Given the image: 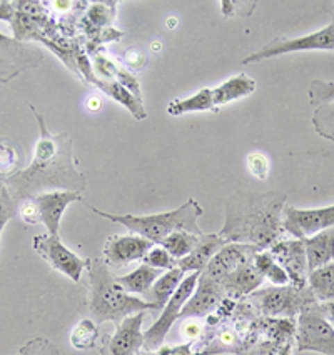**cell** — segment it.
<instances>
[{
  "label": "cell",
  "instance_id": "1",
  "mask_svg": "<svg viewBox=\"0 0 334 355\" xmlns=\"http://www.w3.org/2000/svg\"><path fill=\"white\" fill-rule=\"evenodd\" d=\"M40 129V137L37 140L34 160L26 168L7 179V191L12 200L20 204L22 200L32 199L44 192L72 191L84 193L87 189V177L77 171L74 164V140L71 135L52 134L42 114L34 105L28 104Z\"/></svg>",
  "mask_w": 334,
  "mask_h": 355
},
{
  "label": "cell",
  "instance_id": "2",
  "mask_svg": "<svg viewBox=\"0 0 334 355\" xmlns=\"http://www.w3.org/2000/svg\"><path fill=\"white\" fill-rule=\"evenodd\" d=\"M286 196L281 192H236L226 202L219 235L228 243H249L267 250L281 241Z\"/></svg>",
  "mask_w": 334,
  "mask_h": 355
},
{
  "label": "cell",
  "instance_id": "3",
  "mask_svg": "<svg viewBox=\"0 0 334 355\" xmlns=\"http://www.w3.org/2000/svg\"><path fill=\"white\" fill-rule=\"evenodd\" d=\"M87 311L97 325L112 322L117 327L126 317L154 311V307L141 297L127 294L110 275L104 260L94 257L87 266Z\"/></svg>",
  "mask_w": 334,
  "mask_h": 355
},
{
  "label": "cell",
  "instance_id": "4",
  "mask_svg": "<svg viewBox=\"0 0 334 355\" xmlns=\"http://www.w3.org/2000/svg\"><path fill=\"white\" fill-rule=\"evenodd\" d=\"M90 209L97 216L124 225L132 234L141 235V237L147 239L152 243H160L167 235L179 232V230L199 235V237L203 235V230L197 225V220H199V217H203L204 209L201 207V204L196 199H189L185 204L171 210V212L156 214V216H131V214L117 216V214L104 212V210L94 207V205H90Z\"/></svg>",
  "mask_w": 334,
  "mask_h": 355
},
{
  "label": "cell",
  "instance_id": "5",
  "mask_svg": "<svg viewBox=\"0 0 334 355\" xmlns=\"http://www.w3.org/2000/svg\"><path fill=\"white\" fill-rule=\"evenodd\" d=\"M247 302L267 319H294L308 305L317 302L311 288L294 286H273L258 288L247 295Z\"/></svg>",
  "mask_w": 334,
  "mask_h": 355
},
{
  "label": "cell",
  "instance_id": "6",
  "mask_svg": "<svg viewBox=\"0 0 334 355\" xmlns=\"http://www.w3.org/2000/svg\"><path fill=\"white\" fill-rule=\"evenodd\" d=\"M294 342L298 352L334 355V327L321 311L319 302L304 307L298 315Z\"/></svg>",
  "mask_w": 334,
  "mask_h": 355
},
{
  "label": "cell",
  "instance_id": "7",
  "mask_svg": "<svg viewBox=\"0 0 334 355\" xmlns=\"http://www.w3.org/2000/svg\"><path fill=\"white\" fill-rule=\"evenodd\" d=\"M298 52H334V20L312 34L301 37H276L269 44L247 55L242 64H254Z\"/></svg>",
  "mask_w": 334,
  "mask_h": 355
},
{
  "label": "cell",
  "instance_id": "8",
  "mask_svg": "<svg viewBox=\"0 0 334 355\" xmlns=\"http://www.w3.org/2000/svg\"><path fill=\"white\" fill-rule=\"evenodd\" d=\"M201 272H191L189 275H185L181 286L177 287L174 295L171 297V300L166 304V307L160 311L159 319L152 324L151 329H147L144 332V347L147 350H158L162 347L166 336L171 330L172 325L181 319V312H183L185 302L191 299L197 286V280H199Z\"/></svg>",
  "mask_w": 334,
  "mask_h": 355
},
{
  "label": "cell",
  "instance_id": "9",
  "mask_svg": "<svg viewBox=\"0 0 334 355\" xmlns=\"http://www.w3.org/2000/svg\"><path fill=\"white\" fill-rule=\"evenodd\" d=\"M32 247L53 270L64 274L72 282H81L84 270H87L89 259H81L71 249H67L59 235H35L34 241H32Z\"/></svg>",
  "mask_w": 334,
  "mask_h": 355
},
{
  "label": "cell",
  "instance_id": "10",
  "mask_svg": "<svg viewBox=\"0 0 334 355\" xmlns=\"http://www.w3.org/2000/svg\"><path fill=\"white\" fill-rule=\"evenodd\" d=\"M42 60L44 53L37 45L0 34V85H7L26 70L35 69Z\"/></svg>",
  "mask_w": 334,
  "mask_h": 355
},
{
  "label": "cell",
  "instance_id": "11",
  "mask_svg": "<svg viewBox=\"0 0 334 355\" xmlns=\"http://www.w3.org/2000/svg\"><path fill=\"white\" fill-rule=\"evenodd\" d=\"M284 232L304 241L326 229H334V205L319 209H298L286 205L283 216Z\"/></svg>",
  "mask_w": 334,
  "mask_h": 355
},
{
  "label": "cell",
  "instance_id": "12",
  "mask_svg": "<svg viewBox=\"0 0 334 355\" xmlns=\"http://www.w3.org/2000/svg\"><path fill=\"white\" fill-rule=\"evenodd\" d=\"M144 320L146 312L126 317L121 325L115 327L112 336L104 337L101 355H139L144 347V332L141 330Z\"/></svg>",
  "mask_w": 334,
  "mask_h": 355
},
{
  "label": "cell",
  "instance_id": "13",
  "mask_svg": "<svg viewBox=\"0 0 334 355\" xmlns=\"http://www.w3.org/2000/svg\"><path fill=\"white\" fill-rule=\"evenodd\" d=\"M276 262L286 270L290 284L294 287H308V259L304 242L299 239H281L269 249Z\"/></svg>",
  "mask_w": 334,
  "mask_h": 355
},
{
  "label": "cell",
  "instance_id": "14",
  "mask_svg": "<svg viewBox=\"0 0 334 355\" xmlns=\"http://www.w3.org/2000/svg\"><path fill=\"white\" fill-rule=\"evenodd\" d=\"M154 243L141 235H110L102 249V260L109 269H121L127 263L142 260Z\"/></svg>",
  "mask_w": 334,
  "mask_h": 355
},
{
  "label": "cell",
  "instance_id": "15",
  "mask_svg": "<svg viewBox=\"0 0 334 355\" xmlns=\"http://www.w3.org/2000/svg\"><path fill=\"white\" fill-rule=\"evenodd\" d=\"M226 297L228 295H226L221 284L212 280L206 272H201L196 291H194L191 299L185 302L183 312H181V320L209 315L224 302Z\"/></svg>",
  "mask_w": 334,
  "mask_h": 355
},
{
  "label": "cell",
  "instance_id": "16",
  "mask_svg": "<svg viewBox=\"0 0 334 355\" xmlns=\"http://www.w3.org/2000/svg\"><path fill=\"white\" fill-rule=\"evenodd\" d=\"M34 199L40 212V222L45 225L47 232L51 235H59L60 222L65 210L72 202H81L82 193L72 191H53L40 193Z\"/></svg>",
  "mask_w": 334,
  "mask_h": 355
},
{
  "label": "cell",
  "instance_id": "17",
  "mask_svg": "<svg viewBox=\"0 0 334 355\" xmlns=\"http://www.w3.org/2000/svg\"><path fill=\"white\" fill-rule=\"evenodd\" d=\"M259 250L261 249H258L256 245H249V243H228V245L222 247V249L214 255L204 272L212 280L221 284V280L228 274H231L236 267L253 260L254 255L258 254Z\"/></svg>",
  "mask_w": 334,
  "mask_h": 355
},
{
  "label": "cell",
  "instance_id": "18",
  "mask_svg": "<svg viewBox=\"0 0 334 355\" xmlns=\"http://www.w3.org/2000/svg\"><path fill=\"white\" fill-rule=\"evenodd\" d=\"M77 60H79V65L82 67V70L85 72V77H87V80L90 82V84L97 85L99 89L102 90V92L107 94V96L112 97L115 102H119V104L126 107V109L129 110V112L134 115L137 121H144V119L147 117V112H146V109H144L141 98L132 96L129 90H127L124 85L119 84V82L102 80V78H97L96 76H94L92 70H90L89 60L85 59L84 55H81Z\"/></svg>",
  "mask_w": 334,
  "mask_h": 355
},
{
  "label": "cell",
  "instance_id": "19",
  "mask_svg": "<svg viewBox=\"0 0 334 355\" xmlns=\"http://www.w3.org/2000/svg\"><path fill=\"white\" fill-rule=\"evenodd\" d=\"M224 245H228V242H226L219 234H203L191 254L185 255L184 259L177 260V267H179L184 274L204 272L214 255H216Z\"/></svg>",
  "mask_w": 334,
  "mask_h": 355
},
{
  "label": "cell",
  "instance_id": "20",
  "mask_svg": "<svg viewBox=\"0 0 334 355\" xmlns=\"http://www.w3.org/2000/svg\"><path fill=\"white\" fill-rule=\"evenodd\" d=\"M253 260L241 263V266L236 267L231 274L221 280V286L224 288L226 295L231 297V299L247 297L253 294L254 291H258V287L262 284L264 275L259 274L258 269L254 267Z\"/></svg>",
  "mask_w": 334,
  "mask_h": 355
},
{
  "label": "cell",
  "instance_id": "21",
  "mask_svg": "<svg viewBox=\"0 0 334 355\" xmlns=\"http://www.w3.org/2000/svg\"><path fill=\"white\" fill-rule=\"evenodd\" d=\"M309 274L319 267L334 262V229H326L323 232L304 239Z\"/></svg>",
  "mask_w": 334,
  "mask_h": 355
},
{
  "label": "cell",
  "instance_id": "22",
  "mask_svg": "<svg viewBox=\"0 0 334 355\" xmlns=\"http://www.w3.org/2000/svg\"><path fill=\"white\" fill-rule=\"evenodd\" d=\"M184 277L185 274L179 269V267L166 270L158 280H156L154 286L149 288V292H147L142 299L146 300V302L152 304L154 312H160L164 307H166L169 300H171V297L174 295V292L177 291V287L181 286V282H183Z\"/></svg>",
  "mask_w": 334,
  "mask_h": 355
},
{
  "label": "cell",
  "instance_id": "23",
  "mask_svg": "<svg viewBox=\"0 0 334 355\" xmlns=\"http://www.w3.org/2000/svg\"><path fill=\"white\" fill-rule=\"evenodd\" d=\"M256 90V80L251 78L246 73H237V76L228 78L226 82H222L221 85H217L216 89H212V101L216 109H219L221 105L229 104V102L239 101V98H244L251 96Z\"/></svg>",
  "mask_w": 334,
  "mask_h": 355
},
{
  "label": "cell",
  "instance_id": "24",
  "mask_svg": "<svg viewBox=\"0 0 334 355\" xmlns=\"http://www.w3.org/2000/svg\"><path fill=\"white\" fill-rule=\"evenodd\" d=\"M160 275H162V272L159 269H154V267L147 266V263H142L141 267L132 270L131 274L122 275V277H115V282H117L127 294H139L144 297L149 292V288L154 286V282L160 277Z\"/></svg>",
  "mask_w": 334,
  "mask_h": 355
},
{
  "label": "cell",
  "instance_id": "25",
  "mask_svg": "<svg viewBox=\"0 0 334 355\" xmlns=\"http://www.w3.org/2000/svg\"><path fill=\"white\" fill-rule=\"evenodd\" d=\"M216 112V105L212 101V89H201L199 92L187 98H174L167 105V114L172 117H181L191 112Z\"/></svg>",
  "mask_w": 334,
  "mask_h": 355
},
{
  "label": "cell",
  "instance_id": "26",
  "mask_svg": "<svg viewBox=\"0 0 334 355\" xmlns=\"http://www.w3.org/2000/svg\"><path fill=\"white\" fill-rule=\"evenodd\" d=\"M308 286L317 302L334 300V262L312 270L308 277Z\"/></svg>",
  "mask_w": 334,
  "mask_h": 355
},
{
  "label": "cell",
  "instance_id": "27",
  "mask_svg": "<svg viewBox=\"0 0 334 355\" xmlns=\"http://www.w3.org/2000/svg\"><path fill=\"white\" fill-rule=\"evenodd\" d=\"M99 336V325L90 317L81 319L79 324L76 325L71 334V344L77 350H90L97 345Z\"/></svg>",
  "mask_w": 334,
  "mask_h": 355
},
{
  "label": "cell",
  "instance_id": "28",
  "mask_svg": "<svg viewBox=\"0 0 334 355\" xmlns=\"http://www.w3.org/2000/svg\"><path fill=\"white\" fill-rule=\"evenodd\" d=\"M197 241H199V235L179 230V232H172L171 235H167L159 245H162L176 260H181L184 259L185 255L191 254L194 247H196Z\"/></svg>",
  "mask_w": 334,
  "mask_h": 355
},
{
  "label": "cell",
  "instance_id": "29",
  "mask_svg": "<svg viewBox=\"0 0 334 355\" xmlns=\"http://www.w3.org/2000/svg\"><path fill=\"white\" fill-rule=\"evenodd\" d=\"M24 152L10 140H0V173L12 177L22 167Z\"/></svg>",
  "mask_w": 334,
  "mask_h": 355
},
{
  "label": "cell",
  "instance_id": "30",
  "mask_svg": "<svg viewBox=\"0 0 334 355\" xmlns=\"http://www.w3.org/2000/svg\"><path fill=\"white\" fill-rule=\"evenodd\" d=\"M311 122L321 137L334 144V101L316 107Z\"/></svg>",
  "mask_w": 334,
  "mask_h": 355
},
{
  "label": "cell",
  "instance_id": "31",
  "mask_svg": "<svg viewBox=\"0 0 334 355\" xmlns=\"http://www.w3.org/2000/svg\"><path fill=\"white\" fill-rule=\"evenodd\" d=\"M309 104L312 107H319L328 102L334 101V82H324V80H312L309 84L308 90Z\"/></svg>",
  "mask_w": 334,
  "mask_h": 355
},
{
  "label": "cell",
  "instance_id": "32",
  "mask_svg": "<svg viewBox=\"0 0 334 355\" xmlns=\"http://www.w3.org/2000/svg\"><path fill=\"white\" fill-rule=\"evenodd\" d=\"M142 260L144 263H147V266L154 267V269H159V270H171L174 269V267H177V260L172 257V255L169 254L162 245L152 247Z\"/></svg>",
  "mask_w": 334,
  "mask_h": 355
},
{
  "label": "cell",
  "instance_id": "33",
  "mask_svg": "<svg viewBox=\"0 0 334 355\" xmlns=\"http://www.w3.org/2000/svg\"><path fill=\"white\" fill-rule=\"evenodd\" d=\"M15 355H60L59 349L49 338L35 337L27 340Z\"/></svg>",
  "mask_w": 334,
  "mask_h": 355
},
{
  "label": "cell",
  "instance_id": "34",
  "mask_svg": "<svg viewBox=\"0 0 334 355\" xmlns=\"http://www.w3.org/2000/svg\"><path fill=\"white\" fill-rule=\"evenodd\" d=\"M15 214H17V204L12 200L7 187L2 189V191H0V237H2V232L3 229H6L7 222H9L10 218H14Z\"/></svg>",
  "mask_w": 334,
  "mask_h": 355
},
{
  "label": "cell",
  "instance_id": "35",
  "mask_svg": "<svg viewBox=\"0 0 334 355\" xmlns=\"http://www.w3.org/2000/svg\"><path fill=\"white\" fill-rule=\"evenodd\" d=\"M247 171H249L256 179L264 180L269 173V160L264 154H259V152H254V154H249L246 159Z\"/></svg>",
  "mask_w": 334,
  "mask_h": 355
},
{
  "label": "cell",
  "instance_id": "36",
  "mask_svg": "<svg viewBox=\"0 0 334 355\" xmlns=\"http://www.w3.org/2000/svg\"><path fill=\"white\" fill-rule=\"evenodd\" d=\"M17 212H19V217L22 218V222H26L27 225H35L40 222V212H39V207H37L34 197L20 202L17 205Z\"/></svg>",
  "mask_w": 334,
  "mask_h": 355
},
{
  "label": "cell",
  "instance_id": "37",
  "mask_svg": "<svg viewBox=\"0 0 334 355\" xmlns=\"http://www.w3.org/2000/svg\"><path fill=\"white\" fill-rule=\"evenodd\" d=\"M264 279L271 280L273 286H290V277H287L286 270H284L276 260L267 267V270L264 272Z\"/></svg>",
  "mask_w": 334,
  "mask_h": 355
},
{
  "label": "cell",
  "instance_id": "38",
  "mask_svg": "<svg viewBox=\"0 0 334 355\" xmlns=\"http://www.w3.org/2000/svg\"><path fill=\"white\" fill-rule=\"evenodd\" d=\"M192 345H194L192 340L183 345H162L160 349L156 350L154 354H146V355H194Z\"/></svg>",
  "mask_w": 334,
  "mask_h": 355
},
{
  "label": "cell",
  "instance_id": "39",
  "mask_svg": "<svg viewBox=\"0 0 334 355\" xmlns=\"http://www.w3.org/2000/svg\"><path fill=\"white\" fill-rule=\"evenodd\" d=\"M319 307L326 315V319L329 320V324L334 327V300L333 302H319Z\"/></svg>",
  "mask_w": 334,
  "mask_h": 355
},
{
  "label": "cell",
  "instance_id": "40",
  "mask_svg": "<svg viewBox=\"0 0 334 355\" xmlns=\"http://www.w3.org/2000/svg\"><path fill=\"white\" fill-rule=\"evenodd\" d=\"M292 344H294V342H287V344H284L281 349L278 350V355H291L292 354Z\"/></svg>",
  "mask_w": 334,
  "mask_h": 355
},
{
  "label": "cell",
  "instance_id": "41",
  "mask_svg": "<svg viewBox=\"0 0 334 355\" xmlns=\"http://www.w3.org/2000/svg\"><path fill=\"white\" fill-rule=\"evenodd\" d=\"M7 179H9V177H6V175H2V173H0V191H2V189H6Z\"/></svg>",
  "mask_w": 334,
  "mask_h": 355
},
{
  "label": "cell",
  "instance_id": "42",
  "mask_svg": "<svg viewBox=\"0 0 334 355\" xmlns=\"http://www.w3.org/2000/svg\"><path fill=\"white\" fill-rule=\"evenodd\" d=\"M0 87H2V85H0Z\"/></svg>",
  "mask_w": 334,
  "mask_h": 355
}]
</instances>
